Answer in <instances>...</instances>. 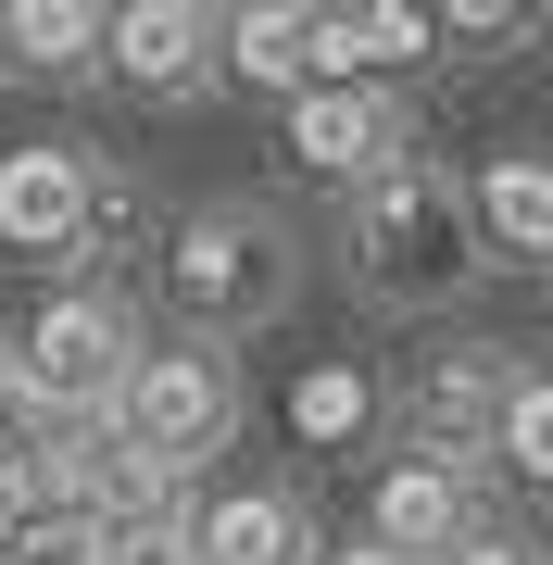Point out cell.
I'll return each mask as SVG.
<instances>
[{
  "label": "cell",
  "mask_w": 553,
  "mask_h": 565,
  "mask_svg": "<svg viewBox=\"0 0 553 565\" xmlns=\"http://www.w3.org/2000/svg\"><path fill=\"white\" fill-rule=\"evenodd\" d=\"M352 264H365L377 302H453L478 277V202L428 163H390L377 202L352 214Z\"/></svg>",
  "instance_id": "1"
},
{
  "label": "cell",
  "mask_w": 553,
  "mask_h": 565,
  "mask_svg": "<svg viewBox=\"0 0 553 565\" xmlns=\"http://www.w3.org/2000/svg\"><path fill=\"white\" fill-rule=\"evenodd\" d=\"M25 377H39V403L63 415V427H102L114 403H126V377H139V327H126L102 289H76V302H51L39 327H25Z\"/></svg>",
  "instance_id": "2"
},
{
  "label": "cell",
  "mask_w": 553,
  "mask_h": 565,
  "mask_svg": "<svg viewBox=\"0 0 553 565\" xmlns=\"http://www.w3.org/2000/svg\"><path fill=\"white\" fill-rule=\"evenodd\" d=\"M114 427L164 465V478H189V465L226 452V427H240V377H226L214 352H139V377H126Z\"/></svg>",
  "instance_id": "3"
},
{
  "label": "cell",
  "mask_w": 553,
  "mask_h": 565,
  "mask_svg": "<svg viewBox=\"0 0 553 565\" xmlns=\"http://www.w3.org/2000/svg\"><path fill=\"white\" fill-rule=\"evenodd\" d=\"M164 277H177V315L189 327H265L277 289H289V252H277L265 214H202V226H177Z\"/></svg>",
  "instance_id": "4"
},
{
  "label": "cell",
  "mask_w": 553,
  "mask_h": 565,
  "mask_svg": "<svg viewBox=\"0 0 553 565\" xmlns=\"http://www.w3.org/2000/svg\"><path fill=\"white\" fill-rule=\"evenodd\" d=\"M88 214H102V177H88L76 139L0 151V239H13V252H76Z\"/></svg>",
  "instance_id": "5"
},
{
  "label": "cell",
  "mask_w": 553,
  "mask_h": 565,
  "mask_svg": "<svg viewBox=\"0 0 553 565\" xmlns=\"http://www.w3.org/2000/svg\"><path fill=\"white\" fill-rule=\"evenodd\" d=\"M365 541H377V553H403V565H440L453 541H478V515H466V465H453V452L390 465V478H377V515H365Z\"/></svg>",
  "instance_id": "6"
},
{
  "label": "cell",
  "mask_w": 553,
  "mask_h": 565,
  "mask_svg": "<svg viewBox=\"0 0 553 565\" xmlns=\"http://www.w3.org/2000/svg\"><path fill=\"white\" fill-rule=\"evenodd\" d=\"M102 63H114V76H139V88H189V76H214V63H226V25L189 13V0H126L114 39H102Z\"/></svg>",
  "instance_id": "7"
},
{
  "label": "cell",
  "mask_w": 553,
  "mask_h": 565,
  "mask_svg": "<svg viewBox=\"0 0 553 565\" xmlns=\"http://www.w3.org/2000/svg\"><path fill=\"white\" fill-rule=\"evenodd\" d=\"M390 139H403V126H390L377 88H302V102H289V151H302L315 177H365V163H390Z\"/></svg>",
  "instance_id": "8"
},
{
  "label": "cell",
  "mask_w": 553,
  "mask_h": 565,
  "mask_svg": "<svg viewBox=\"0 0 553 565\" xmlns=\"http://www.w3.org/2000/svg\"><path fill=\"white\" fill-rule=\"evenodd\" d=\"M226 63H240L252 88H328V13H302V0H265V13H226Z\"/></svg>",
  "instance_id": "9"
},
{
  "label": "cell",
  "mask_w": 553,
  "mask_h": 565,
  "mask_svg": "<svg viewBox=\"0 0 553 565\" xmlns=\"http://www.w3.org/2000/svg\"><path fill=\"white\" fill-rule=\"evenodd\" d=\"M466 202H478V239H491L503 264H553V163L541 151H503Z\"/></svg>",
  "instance_id": "10"
},
{
  "label": "cell",
  "mask_w": 553,
  "mask_h": 565,
  "mask_svg": "<svg viewBox=\"0 0 553 565\" xmlns=\"http://www.w3.org/2000/svg\"><path fill=\"white\" fill-rule=\"evenodd\" d=\"M202 565H315V527L277 490H226V503H202Z\"/></svg>",
  "instance_id": "11"
},
{
  "label": "cell",
  "mask_w": 553,
  "mask_h": 565,
  "mask_svg": "<svg viewBox=\"0 0 553 565\" xmlns=\"http://www.w3.org/2000/svg\"><path fill=\"white\" fill-rule=\"evenodd\" d=\"M114 39V13L88 0H0V63H51V76H88Z\"/></svg>",
  "instance_id": "12"
},
{
  "label": "cell",
  "mask_w": 553,
  "mask_h": 565,
  "mask_svg": "<svg viewBox=\"0 0 553 565\" xmlns=\"http://www.w3.org/2000/svg\"><path fill=\"white\" fill-rule=\"evenodd\" d=\"M440 25L403 13V0H365V13H328V88H377V63H415Z\"/></svg>",
  "instance_id": "13"
},
{
  "label": "cell",
  "mask_w": 553,
  "mask_h": 565,
  "mask_svg": "<svg viewBox=\"0 0 553 565\" xmlns=\"http://www.w3.org/2000/svg\"><path fill=\"white\" fill-rule=\"evenodd\" d=\"M491 452H503V465H515L529 490H553V377L503 390V427H491Z\"/></svg>",
  "instance_id": "14"
},
{
  "label": "cell",
  "mask_w": 553,
  "mask_h": 565,
  "mask_svg": "<svg viewBox=\"0 0 553 565\" xmlns=\"http://www.w3.org/2000/svg\"><path fill=\"white\" fill-rule=\"evenodd\" d=\"M102 565H202V515L164 503V515H139V527H102Z\"/></svg>",
  "instance_id": "15"
},
{
  "label": "cell",
  "mask_w": 553,
  "mask_h": 565,
  "mask_svg": "<svg viewBox=\"0 0 553 565\" xmlns=\"http://www.w3.org/2000/svg\"><path fill=\"white\" fill-rule=\"evenodd\" d=\"M352 415H365V390H352V377H315V390H302V427H315V440H340Z\"/></svg>",
  "instance_id": "16"
},
{
  "label": "cell",
  "mask_w": 553,
  "mask_h": 565,
  "mask_svg": "<svg viewBox=\"0 0 553 565\" xmlns=\"http://www.w3.org/2000/svg\"><path fill=\"white\" fill-rule=\"evenodd\" d=\"M440 565H541V553H529V541H491V527H478V541H453Z\"/></svg>",
  "instance_id": "17"
},
{
  "label": "cell",
  "mask_w": 553,
  "mask_h": 565,
  "mask_svg": "<svg viewBox=\"0 0 553 565\" xmlns=\"http://www.w3.org/2000/svg\"><path fill=\"white\" fill-rule=\"evenodd\" d=\"M328 565H403V553H377V541H352V553H328Z\"/></svg>",
  "instance_id": "18"
},
{
  "label": "cell",
  "mask_w": 553,
  "mask_h": 565,
  "mask_svg": "<svg viewBox=\"0 0 553 565\" xmlns=\"http://www.w3.org/2000/svg\"><path fill=\"white\" fill-rule=\"evenodd\" d=\"M541 377H553V327H541Z\"/></svg>",
  "instance_id": "19"
}]
</instances>
